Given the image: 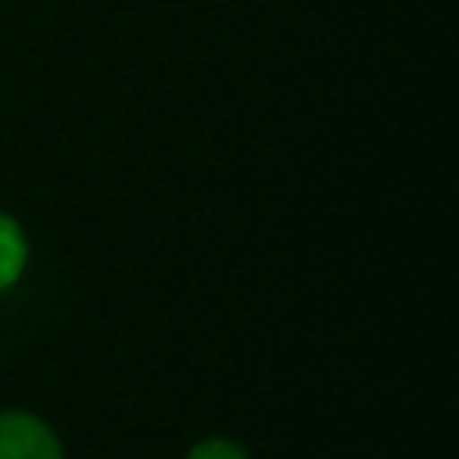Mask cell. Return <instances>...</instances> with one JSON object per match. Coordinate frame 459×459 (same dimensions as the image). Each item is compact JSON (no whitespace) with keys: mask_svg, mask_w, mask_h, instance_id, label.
<instances>
[{"mask_svg":"<svg viewBox=\"0 0 459 459\" xmlns=\"http://www.w3.org/2000/svg\"><path fill=\"white\" fill-rule=\"evenodd\" d=\"M0 459H65V448L36 412L0 409Z\"/></svg>","mask_w":459,"mask_h":459,"instance_id":"6da1fadb","label":"cell"},{"mask_svg":"<svg viewBox=\"0 0 459 459\" xmlns=\"http://www.w3.org/2000/svg\"><path fill=\"white\" fill-rule=\"evenodd\" d=\"M29 265V237L14 215L0 212V294L11 290Z\"/></svg>","mask_w":459,"mask_h":459,"instance_id":"7a4b0ae2","label":"cell"},{"mask_svg":"<svg viewBox=\"0 0 459 459\" xmlns=\"http://www.w3.org/2000/svg\"><path fill=\"white\" fill-rule=\"evenodd\" d=\"M186 459H251V455L244 452V445L230 437H204L186 452Z\"/></svg>","mask_w":459,"mask_h":459,"instance_id":"3957f363","label":"cell"}]
</instances>
